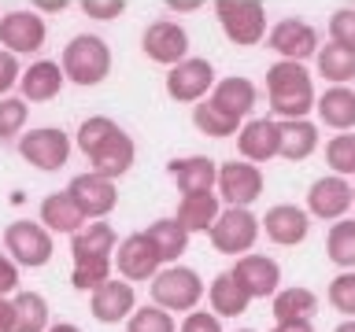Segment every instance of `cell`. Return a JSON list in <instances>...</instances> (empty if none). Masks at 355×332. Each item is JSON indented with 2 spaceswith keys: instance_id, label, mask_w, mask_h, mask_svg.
I'll return each mask as SVG.
<instances>
[{
  "instance_id": "obj_1",
  "label": "cell",
  "mask_w": 355,
  "mask_h": 332,
  "mask_svg": "<svg viewBox=\"0 0 355 332\" xmlns=\"http://www.w3.org/2000/svg\"><path fill=\"white\" fill-rule=\"evenodd\" d=\"M266 96H270V107L285 122L304 118L311 104H315V89H311V74L304 71V63H293V59L274 63L266 71Z\"/></svg>"
},
{
  "instance_id": "obj_2",
  "label": "cell",
  "mask_w": 355,
  "mask_h": 332,
  "mask_svg": "<svg viewBox=\"0 0 355 332\" xmlns=\"http://www.w3.org/2000/svg\"><path fill=\"white\" fill-rule=\"evenodd\" d=\"M63 77L74 85H100L111 71V48L93 33H78V37L63 48Z\"/></svg>"
},
{
  "instance_id": "obj_3",
  "label": "cell",
  "mask_w": 355,
  "mask_h": 332,
  "mask_svg": "<svg viewBox=\"0 0 355 332\" xmlns=\"http://www.w3.org/2000/svg\"><path fill=\"white\" fill-rule=\"evenodd\" d=\"M200 295H204V284H200L196 270L171 266V270L152 277V299H155V306L166 310V314H171V310H189V314H193Z\"/></svg>"
},
{
  "instance_id": "obj_4",
  "label": "cell",
  "mask_w": 355,
  "mask_h": 332,
  "mask_svg": "<svg viewBox=\"0 0 355 332\" xmlns=\"http://www.w3.org/2000/svg\"><path fill=\"white\" fill-rule=\"evenodd\" d=\"M215 11L233 44H259L266 33V8L259 0H218Z\"/></svg>"
},
{
  "instance_id": "obj_5",
  "label": "cell",
  "mask_w": 355,
  "mask_h": 332,
  "mask_svg": "<svg viewBox=\"0 0 355 332\" xmlns=\"http://www.w3.org/2000/svg\"><path fill=\"white\" fill-rule=\"evenodd\" d=\"M207 237L215 243V251H222V255H244V251H252L255 237H259V218L248 207H230L218 214V221L211 225Z\"/></svg>"
},
{
  "instance_id": "obj_6",
  "label": "cell",
  "mask_w": 355,
  "mask_h": 332,
  "mask_svg": "<svg viewBox=\"0 0 355 332\" xmlns=\"http://www.w3.org/2000/svg\"><path fill=\"white\" fill-rule=\"evenodd\" d=\"M4 248L15 266H44L52 259V237L37 221H11L4 229Z\"/></svg>"
},
{
  "instance_id": "obj_7",
  "label": "cell",
  "mask_w": 355,
  "mask_h": 332,
  "mask_svg": "<svg viewBox=\"0 0 355 332\" xmlns=\"http://www.w3.org/2000/svg\"><path fill=\"white\" fill-rule=\"evenodd\" d=\"M19 155L26 159L30 166H37V170H60V166L67 163V155H71V140H67L63 129H33L26 133V137L19 140Z\"/></svg>"
},
{
  "instance_id": "obj_8",
  "label": "cell",
  "mask_w": 355,
  "mask_h": 332,
  "mask_svg": "<svg viewBox=\"0 0 355 332\" xmlns=\"http://www.w3.org/2000/svg\"><path fill=\"white\" fill-rule=\"evenodd\" d=\"M67 192H71V199L78 203V210H82L85 218H104L111 207H115V181H107L104 174L89 170V174H78L71 185H67Z\"/></svg>"
},
{
  "instance_id": "obj_9",
  "label": "cell",
  "mask_w": 355,
  "mask_h": 332,
  "mask_svg": "<svg viewBox=\"0 0 355 332\" xmlns=\"http://www.w3.org/2000/svg\"><path fill=\"white\" fill-rule=\"evenodd\" d=\"M211 89H215V71H211L207 59H182L166 74V93L182 100V104H196Z\"/></svg>"
},
{
  "instance_id": "obj_10",
  "label": "cell",
  "mask_w": 355,
  "mask_h": 332,
  "mask_svg": "<svg viewBox=\"0 0 355 332\" xmlns=\"http://www.w3.org/2000/svg\"><path fill=\"white\" fill-rule=\"evenodd\" d=\"M218 192L230 207H248L263 196V174L255 163H226L218 170Z\"/></svg>"
},
{
  "instance_id": "obj_11",
  "label": "cell",
  "mask_w": 355,
  "mask_h": 332,
  "mask_svg": "<svg viewBox=\"0 0 355 332\" xmlns=\"http://www.w3.org/2000/svg\"><path fill=\"white\" fill-rule=\"evenodd\" d=\"M144 55L155 63H166V66H178L185 59V52H189V33L178 26V22L171 19H159V22H152L148 30H144Z\"/></svg>"
},
{
  "instance_id": "obj_12",
  "label": "cell",
  "mask_w": 355,
  "mask_h": 332,
  "mask_svg": "<svg viewBox=\"0 0 355 332\" xmlns=\"http://www.w3.org/2000/svg\"><path fill=\"white\" fill-rule=\"evenodd\" d=\"M163 266L155 243L148 240V232H133L119 243V273L126 281H152L155 270Z\"/></svg>"
},
{
  "instance_id": "obj_13",
  "label": "cell",
  "mask_w": 355,
  "mask_h": 332,
  "mask_svg": "<svg viewBox=\"0 0 355 332\" xmlns=\"http://www.w3.org/2000/svg\"><path fill=\"white\" fill-rule=\"evenodd\" d=\"M0 44L4 52L19 55V52H37L44 44V22L33 11H11L0 19Z\"/></svg>"
},
{
  "instance_id": "obj_14",
  "label": "cell",
  "mask_w": 355,
  "mask_h": 332,
  "mask_svg": "<svg viewBox=\"0 0 355 332\" xmlns=\"http://www.w3.org/2000/svg\"><path fill=\"white\" fill-rule=\"evenodd\" d=\"M230 273L244 284V292L252 299L277 295V284H282V270H277V262L266 259V255H241Z\"/></svg>"
},
{
  "instance_id": "obj_15",
  "label": "cell",
  "mask_w": 355,
  "mask_h": 332,
  "mask_svg": "<svg viewBox=\"0 0 355 332\" xmlns=\"http://www.w3.org/2000/svg\"><path fill=\"white\" fill-rule=\"evenodd\" d=\"M270 48L282 55V59L300 63L318 48V33H315V26H307L304 19H285L270 30Z\"/></svg>"
},
{
  "instance_id": "obj_16",
  "label": "cell",
  "mask_w": 355,
  "mask_h": 332,
  "mask_svg": "<svg viewBox=\"0 0 355 332\" xmlns=\"http://www.w3.org/2000/svg\"><path fill=\"white\" fill-rule=\"evenodd\" d=\"M352 203H355L352 185L344 181V177H337V174L318 177V181L311 185V192H307V207H311L315 218H340Z\"/></svg>"
},
{
  "instance_id": "obj_17",
  "label": "cell",
  "mask_w": 355,
  "mask_h": 332,
  "mask_svg": "<svg viewBox=\"0 0 355 332\" xmlns=\"http://www.w3.org/2000/svg\"><path fill=\"white\" fill-rule=\"evenodd\" d=\"M207 104L215 111H222L226 118L241 122V118H248L252 107H255V85L248 77H222V82L211 89Z\"/></svg>"
},
{
  "instance_id": "obj_18",
  "label": "cell",
  "mask_w": 355,
  "mask_h": 332,
  "mask_svg": "<svg viewBox=\"0 0 355 332\" xmlns=\"http://www.w3.org/2000/svg\"><path fill=\"white\" fill-rule=\"evenodd\" d=\"M263 229H266V237H270L274 243L293 248V243H300V240L307 237L311 218H307V210H300V207H293V203H277V207L266 210Z\"/></svg>"
},
{
  "instance_id": "obj_19",
  "label": "cell",
  "mask_w": 355,
  "mask_h": 332,
  "mask_svg": "<svg viewBox=\"0 0 355 332\" xmlns=\"http://www.w3.org/2000/svg\"><path fill=\"white\" fill-rule=\"evenodd\" d=\"M174 185L182 196H196V192H211V185H218V170L207 155H193V159H174L166 163Z\"/></svg>"
},
{
  "instance_id": "obj_20",
  "label": "cell",
  "mask_w": 355,
  "mask_h": 332,
  "mask_svg": "<svg viewBox=\"0 0 355 332\" xmlns=\"http://www.w3.org/2000/svg\"><path fill=\"white\" fill-rule=\"evenodd\" d=\"M89 310H93L96 321H104V325H115V321H122L133 310V284L126 281H107L100 284L93 292V303H89Z\"/></svg>"
},
{
  "instance_id": "obj_21",
  "label": "cell",
  "mask_w": 355,
  "mask_h": 332,
  "mask_svg": "<svg viewBox=\"0 0 355 332\" xmlns=\"http://www.w3.org/2000/svg\"><path fill=\"white\" fill-rule=\"evenodd\" d=\"M237 148L244 159L252 163H266L277 155V122L270 118H252L248 126H241L237 133Z\"/></svg>"
},
{
  "instance_id": "obj_22",
  "label": "cell",
  "mask_w": 355,
  "mask_h": 332,
  "mask_svg": "<svg viewBox=\"0 0 355 332\" xmlns=\"http://www.w3.org/2000/svg\"><path fill=\"white\" fill-rule=\"evenodd\" d=\"M318 144V129L311 126L307 118H293V122H282L277 126V155L288 163H300L315 151Z\"/></svg>"
},
{
  "instance_id": "obj_23",
  "label": "cell",
  "mask_w": 355,
  "mask_h": 332,
  "mask_svg": "<svg viewBox=\"0 0 355 332\" xmlns=\"http://www.w3.org/2000/svg\"><path fill=\"white\" fill-rule=\"evenodd\" d=\"M41 221L49 229H55V232H71V237L89 225V218L78 210L71 192H52L49 199H44V203H41Z\"/></svg>"
},
{
  "instance_id": "obj_24",
  "label": "cell",
  "mask_w": 355,
  "mask_h": 332,
  "mask_svg": "<svg viewBox=\"0 0 355 332\" xmlns=\"http://www.w3.org/2000/svg\"><path fill=\"white\" fill-rule=\"evenodd\" d=\"M22 96L26 100H52L63 89V66L52 59H37L33 66L22 71Z\"/></svg>"
},
{
  "instance_id": "obj_25",
  "label": "cell",
  "mask_w": 355,
  "mask_h": 332,
  "mask_svg": "<svg viewBox=\"0 0 355 332\" xmlns=\"http://www.w3.org/2000/svg\"><path fill=\"white\" fill-rule=\"evenodd\" d=\"M115 229L107 225V221H89V225L82 232H74V240H71V255H74V262H82V259H107V251H115Z\"/></svg>"
},
{
  "instance_id": "obj_26",
  "label": "cell",
  "mask_w": 355,
  "mask_h": 332,
  "mask_svg": "<svg viewBox=\"0 0 355 332\" xmlns=\"http://www.w3.org/2000/svg\"><path fill=\"white\" fill-rule=\"evenodd\" d=\"M89 163H93V170H96V174H104L107 181L122 177V174H126L130 166H133V140H130V133H122V129H119L115 137H111V140H107L104 148H100Z\"/></svg>"
},
{
  "instance_id": "obj_27",
  "label": "cell",
  "mask_w": 355,
  "mask_h": 332,
  "mask_svg": "<svg viewBox=\"0 0 355 332\" xmlns=\"http://www.w3.org/2000/svg\"><path fill=\"white\" fill-rule=\"evenodd\" d=\"M178 221L185 225V232H211V225L218 221V196L215 192L182 196V203H178Z\"/></svg>"
},
{
  "instance_id": "obj_28",
  "label": "cell",
  "mask_w": 355,
  "mask_h": 332,
  "mask_svg": "<svg viewBox=\"0 0 355 332\" xmlns=\"http://www.w3.org/2000/svg\"><path fill=\"white\" fill-rule=\"evenodd\" d=\"M207 295H211V310H215V317H237L252 303V295L244 292V284L233 273H218Z\"/></svg>"
},
{
  "instance_id": "obj_29",
  "label": "cell",
  "mask_w": 355,
  "mask_h": 332,
  "mask_svg": "<svg viewBox=\"0 0 355 332\" xmlns=\"http://www.w3.org/2000/svg\"><path fill=\"white\" fill-rule=\"evenodd\" d=\"M315 107H318L322 122H326V126H333V129H352V126H355V93H352V89L333 85Z\"/></svg>"
},
{
  "instance_id": "obj_30",
  "label": "cell",
  "mask_w": 355,
  "mask_h": 332,
  "mask_svg": "<svg viewBox=\"0 0 355 332\" xmlns=\"http://www.w3.org/2000/svg\"><path fill=\"white\" fill-rule=\"evenodd\" d=\"M318 310V299L311 288H285L274 295V321H311Z\"/></svg>"
},
{
  "instance_id": "obj_31",
  "label": "cell",
  "mask_w": 355,
  "mask_h": 332,
  "mask_svg": "<svg viewBox=\"0 0 355 332\" xmlns=\"http://www.w3.org/2000/svg\"><path fill=\"white\" fill-rule=\"evenodd\" d=\"M148 240L155 243V251H159L163 262H174L178 255L185 251L189 232H185V225L178 218H159V221H152V225H148Z\"/></svg>"
},
{
  "instance_id": "obj_32",
  "label": "cell",
  "mask_w": 355,
  "mask_h": 332,
  "mask_svg": "<svg viewBox=\"0 0 355 332\" xmlns=\"http://www.w3.org/2000/svg\"><path fill=\"white\" fill-rule=\"evenodd\" d=\"M318 74L329 77L333 85H344L355 77V52L344 48V44H326V48L318 52Z\"/></svg>"
},
{
  "instance_id": "obj_33",
  "label": "cell",
  "mask_w": 355,
  "mask_h": 332,
  "mask_svg": "<svg viewBox=\"0 0 355 332\" xmlns=\"http://www.w3.org/2000/svg\"><path fill=\"white\" fill-rule=\"evenodd\" d=\"M49 325V303L37 292L15 295V332H44Z\"/></svg>"
},
{
  "instance_id": "obj_34",
  "label": "cell",
  "mask_w": 355,
  "mask_h": 332,
  "mask_svg": "<svg viewBox=\"0 0 355 332\" xmlns=\"http://www.w3.org/2000/svg\"><path fill=\"white\" fill-rule=\"evenodd\" d=\"M119 129H122L119 122H111V118H104V115L85 118V122H82V129H78V148L85 151V159H93V155L104 148V144L115 137Z\"/></svg>"
},
{
  "instance_id": "obj_35",
  "label": "cell",
  "mask_w": 355,
  "mask_h": 332,
  "mask_svg": "<svg viewBox=\"0 0 355 332\" xmlns=\"http://www.w3.org/2000/svg\"><path fill=\"white\" fill-rule=\"evenodd\" d=\"M326 255L344 270H355V221H337L326 237Z\"/></svg>"
},
{
  "instance_id": "obj_36",
  "label": "cell",
  "mask_w": 355,
  "mask_h": 332,
  "mask_svg": "<svg viewBox=\"0 0 355 332\" xmlns=\"http://www.w3.org/2000/svg\"><path fill=\"white\" fill-rule=\"evenodd\" d=\"M193 122H196V129H200V133H207V137H230V133H241V122L226 118L222 111L211 107L207 100L193 107Z\"/></svg>"
},
{
  "instance_id": "obj_37",
  "label": "cell",
  "mask_w": 355,
  "mask_h": 332,
  "mask_svg": "<svg viewBox=\"0 0 355 332\" xmlns=\"http://www.w3.org/2000/svg\"><path fill=\"white\" fill-rule=\"evenodd\" d=\"M107 273H111V262H107V259H82V262H74L71 284L82 288V292H96L100 284L111 281Z\"/></svg>"
},
{
  "instance_id": "obj_38",
  "label": "cell",
  "mask_w": 355,
  "mask_h": 332,
  "mask_svg": "<svg viewBox=\"0 0 355 332\" xmlns=\"http://www.w3.org/2000/svg\"><path fill=\"white\" fill-rule=\"evenodd\" d=\"M326 163L333 166V174H355V133H337L326 144Z\"/></svg>"
},
{
  "instance_id": "obj_39",
  "label": "cell",
  "mask_w": 355,
  "mask_h": 332,
  "mask_svg": "<svg viewBox=\"0 0 355 332\" xmlns=\"http://www.w3.org/2000/svg\"><path fill=\"white\" fill-rule=\"evenodd\" d=\"M126 332H178V325L163 306H141V310H133Z\"/></svg>"
},
{
  "instance_id": "obj_40",
  "label": "cell",
  "mask_w": 355,
  "mask_h": 332,
  "mask_svg": "<svg viewBox=\"0 0 355 332\" xmlns=\"http://www.w3.org/2000/svg\"><path fill=\"white\" fill-rule=\"evenodd\" d=\"M30 118V104H22L15 96H4L0 100V140H11L15 133L26 126Z\"/></svg>"
},
{
  "instance_id": "obj_41",
  "label": "cell",
  "mask_w": 355,
  "mask_h": 332,
  "mask_svg": "<svg viewBox=\"0 0 355 332\" xmlns=\"http://www.w3.org/2000/svg\"><path fill=\"white\" fill-rule=\"evenodd\" d=\"M329 303L333 310L355 317V273H340L337 281H329Z\"/></svg>"
},
{
  "instance_id": "obj_42",
  "label": "cell",
  "mask_w": 355,
  "mask_h": 332,
  "mask_svg": "<svg viewBox=\"0 0 355 332\" xmlns=\"http://www.w3.org/2000/svg\"><path fill=\"white\" fill-rule=\"evenodd\" d=\"M329 37L333 44H344V48L355 52V8H340L329 15Z\"/></svg>"
},
{
  "instance_id": "obj_43",
  "label": "cell",
  "mask_w": 355,
  "mask_h": 332,
  "mask_svg": "<svg viewBox=\"0 0 355 332\" xmlns=\"http://www.w3.org/2000/svg\"><path fill=\"white\" fill-rule=\"evenodd\" d=\"M82 11L93 19H115L126 11V4H122V0H82Z\"/></svg>"
},
{
  "instance_id": "obj_44",
  "label": "cell",
  "mask_w": 355,
  "mask_h": 332,
  "mask_svg": "<svg viewBox=\"0 0 355 332\" xmlns=\"http://www.w3.org/2000/svg\"><path fill=\"white\" fill-rule=\"evenodd\" d=\"M182 332H222V325H218V317H215V314L193 310V314L182 321Z\"/></svg>"
},
{
  "instance_id": "obj_45",
  "label": "cell",
  "mask_w": 355,
  "mask_h": 332,
  "mask_svg": "<svg viewBox=\"0 0 355 332\" xmlns=\"http://www.w3.org/2000/svg\"><path fill=\"white\" fill-rule=\"evenodd\" d=\"M15 77H22V71H19V63H15V55L0 48V96H4L8 89L15 85Z\"/></svg>"
},
{
  "instance_id": "obj_46",
  "label": "cell",
  "mask_w": 355,
  "mask_h": 332,
  "mask_svg": "<svg viewBox=\"0 0 355 332\" xmlns=\"http://www.w3.org/2000/svg\"><path fill=\"white\" fill-rule=\"evenodd\" d=\"M19 281V270H15V262L8 259V255H0V299H4L11 288H15Z\"/></svg>"
},
{
  "instance_id": "obj_47",
  "label": "cell",
  "mask_w": 355,
  "mask_h": 332,
  "mask_svg": "<svg viewBox=\"0 0 355 332\" xmlns=\"http://www.w3.org/2000/svg\"><path fill=\"white\" fill-rule=\"evenodd\" d=\"M0 332H15V303L0 299Z\"/></svg>"
},
{
  "instance_id": "obj_48",
  "label": "cell",
  "mask_w": 355,
  "mask_h": 332,
  "mask_svg": "<svg viewBox=\"0 0 355 332\" xmlns=\"http://www.w3.org/2000/svg\"><path fill=\"white\" fill-rule=\"evenodd\" d=\"M274 332H315V329H311V321H282V325H274Z\"/></svg>"
},
{
  "instance_id": "obj_49",
  "label": "cell",
  "mask_w": 355,
  "mask_h": 332,
  "mask_svg": "<svg viewBox=\"0 0 355 332\" xmlns=\"http://www.w3.org/2000/svg\"><path fill=\"white\" fill-rule=\"evenodd\" d=\"M171 8H178V11H193V8H200V0H174Z\"/></svg>"
},
{
  "instance_id": "obj_50",
  "label": "cell",
  "mask_w": 355,
  "mask_h": 332,
  "mask_svg": "<svg viewBox=\"0 0 355 332\" xmlns=\"http://www.w3.org/2000/svg\"><path fill=\"white\" fill-rule=\"evenodd\" d=\"M41 8H44V11H63L67 4H63V0H49V4H44V0H41Z\"/></svg>"
},
{
  "instance_id": "obj_51",
  "label": "cell",
  "mask_w": 355,
  "mask_h": 332,
  "mask_svg": "<svg viewBox=\"0 0 355 332\" xmlns=\"http://www.w3.org/2000/svg\"><path fill=\"white\" fill-rule=\"evenodd\" d=\"M49 332H82V329H78V325H52Z\"/></svg>"
},
{
  "instance_id": "obj_52",
  "label": "cell",
  "mask_w": 355,
  "mask_h": 332,
  "mask_svg": "<svg viewBox=\"0 0 355 332\" xmlns=\"http://www.w3.org/2000/svg\"><path fill=\"white\" fill-rule=\"evenodd\" d=\"M333 332H355V317H352V321H344V325H337Z\"/></svg>"
},
{
  "instance_id": "obj_53",
  "label": "cell",
  "mask_w": 355,
  "mask_h": 332,
  "mask_svg": "<svg viewBox=\"0 0 355 332\" xmlns=\"http://www.w3.org/2000/svg\"><path fill=\"white\" fill-rule=\"evenodd\" d=\"M237 332H252V329H237Z\"/></svg>"
},
{
  "instance_id": "obj_54",
  "label": "cell",
  "mask_w": 355,
  "mask_h": 332,
  "mask_svg": "<svg viewBox=\"0 0 355 332\" xmlns=\"http://www.w3.org/2000/svg\"><path fill=\"white\" fill-rule=\"evenodd\" d=\"M352 196H355V188H352Z\"/></svg>"
}]
</instances>
